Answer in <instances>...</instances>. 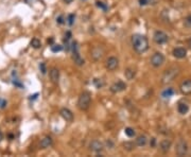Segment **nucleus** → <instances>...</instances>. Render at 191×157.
Masks as SVG:
<instances>
[{"mask_svg": "<svg viewBox=\"0 0 191 157\" xmlns=\"http://www.w3.org/2000/svg\"><path fill=\"white\" fill-rule=\"evenodd\" d=\"M172 54L174 57H176V59H184V57H186V55H187V50H186L184 47H177V48H174L172 51Z\"/></svg>", "mask_w": 191, "mask_h": 157, "instance_id": "14", "label": "nucleus"}, {"mask_svg": "<svg viewBox=\"0 0 191 157\" xmlns=\"http://www.w3.org/2000/svg\"><path fill=\"white\" fill-rule=\"evenodd\" d=\"M184 26L187 29H191V15H188L185 19H184Z\"/></svg>", "mask_w": 191, "mask_h": 157, "instance_id": "26", "label": "nucleus"}, {"mask_svg": "<svg viewBox=\"0 0 191 157\" xmlns=\"http://www.w3.org/2000/svg\"><path fill=\"white\" fill-rule=\"evenodd\" d=\"M173 94H174V90H173L172 88H167L166 90L162 91V98H170V97H172Z\"/></svg>", "mask_w": 191, "mask_h": 157, "instance_id": "22", "label": "nucleus"}, {"mask_svg": "<svg viewBox=\"0 0 191 157\" xmlns=\"http://www.w3.org/2000/svg\"><path fill=\"white\" fill-rule=\"evenodd\" d=\"M13 83H14V85H16V86H18V87H20V88H22L23 86H22V84L21 83H19L17 80H13Z\"/></svg>", "mask_w": 191, "mask_h": 157, "instance_id": "35", "label": "nucleus"}, {"mask_svg": "<svg viewBox=\"0 0 191 157\" xmlns=\"http://www.w3.org/2000/svg\"><path fill=\"white\" fill-rule=\"evenodd\" d=\"M125 88H126V84L124 83L123 81L119 80V81L115 82V83L111 86L109 90H111L113 94H118V92H121L123 91V90H125Z\"/></svg>", "mask_w": 191, "mask_h": 157, "instance_id": "10", "label": "nucleus"}, {"mask_svg": "<svg viewBox=\"0 0 191 157\" xmlns=\"http://www.w3.org/2000/svg\"><path fill=\"white\" fill-rule=\"evenodd\" d=\"M25 2H26V3L29 4V5L33 6V8H34V3H35V2H39V3H44V2H43L42 0H25Z\"/></svg>", "mask_w": 191, "mask_h": 157, "instance_id": "30", "label": "nucleus"}, {"mask_svg": "<svg viewBox=\"0 0 191 157\" xmlns=\"http://www.w3.org/2000/svg\"><path fill=\"white\" fill-rule=\"evenodd\" d=\"M71 49H72V60H73L74 64L78 66H83L84 65V60L83 57L80 55V52H79V46L77 42H72L71 44Z\"/></svg>", "mask_w": 191, "mask_h": 157, "instance_id": "4", "label": "nucleus"}, {"mask_svg": "<svg viewBox=\"0 0 191 157\" xmlns=\"http://www.w3.org/2000/svg\"><path fill=\"white\" fill-rule=\"evenodd\" d=\"M48 43H49V44H52V43H53V38H50V39H48Z\"/></svg>", "mask_w": 191, "mask_h": 157, "instance_id": "41", "label": "nucleus"}, {"mask_svg": "<svg viewBox=\"0 0 191 157\" xmlns=\"http://www.w3.org/2000/svg\"><path fill=\"white\" fill-rule=\"evenodd\" d=\"M2 139H3V134H2V132L0 131V141H1Z\"/></svg>", "mask_w": 191, "mask_h": 157, "instance_id": "40", "label": "nucleus"}, {"mask_svg": "<svg viewBox=\"0 0 191 157\" xmlns=\"http://www.w3.org/2000/svg\"><path fill=\"white\" fill-rule=\"evenodd\" d=\"M62 50H63V46H61V45H52V46H51V51H52L53 53L60 52V51Z\"/></svg>", "mask_w": 191, "mask_h": 157, "instance_id": "27", "label": "nucleus"}, {"mask_svg": "<svg viewBox=\"0 0 191 157\" xmlns=\"http://www.w3.org/2000/svg\"><path fill=\"white\" fill-rule=\"evenodd\" d=\"M105 54V50L102 46H95L90 51V56L95 62H99L103 59Z\"/></svg>", "mask_w": 191, "mask_h": 157, "instance_id": "7", "label": "nucleus"}, {"mask_svg": "<svg viewBox=\"0 0 191 157\" xmlns=\"http://www.w3.org/2000/svg\"><path fill=\"white\" fill-rule=\"evenodd\" d=\"M119 66V60L116 56H109L106 60V63H105V67L108 71H114L116 70Z\"/></svg>", "mask_w": 191, "mask_h": 157, "instance_id": "9", "label": "nucleus"}, {"mask_svg": "<svg viewBox=\"0 0 191 157\" xmlns=\"http://www.w3.org/2000/svg\"><path fill=\"white\" fill-rule=\"evenodd\" d=\"M179 91L184 94V96H190L191 94V80H185L182 82L179 85Z\"/></svg>", "mask_w": 191, "mask_h": 157, "instance_id": "11", "label": "nucleus"}, {"mask_svg": "<svg viewBox=\"0 0 191 157\" xmlns=\"http://www.w3.org/2000/svg\"><path fill=\"white\" fill-rule=\"evenodd\" d=\"M74 18H76V15L74 14H69L68 15V18H67V23L69 26H72L74 22Z\"/></svg>", "mask_w": 191, "mask_h": 157, "instance_id": "29", "label": "nucleus"}, {"mask_svg": "<svg viewBox=\"0 0 191 157\" xmlns=\"http://www.w3.org/2000/svg\"><path fill=\"white\" fill-rule=\"evenodd\" d=\"M122 145H123L124 150H126V151H128V152H132L133 150H135L136 143L132 142V141H125V142H123Z\"/></svg>", "mask_w": 191, "mask_h": 157, "instance_id": "21", "label": "nucleus"}, {"mask_svg": "<svg viewBox=\"0 0 191 157\" xmlns=\"http://www.w3.org/2000/svg\"><path fill=\"white\" fill-rule=\"evenodd\" d=\"M60 114H61L62 118H63L64 120H66L67 122L73 121V114H72V111H70V109L64 107V108H62L61 111H60Z\"/></svg>", "mask_w": 191, "mask_h": 157, "instance_id": "13", "label": "nucleus"}, {"mask_svg": "<svg viewBox=\"0 0 191 157\" xmlns=\"http://www.w3.org/2000/svg\"><path fill=\"white\" fill-rule=\"evenodd\" d=\"M6 106V101L4 99L0 98V108H4Z\"/></svg>", "mask_w": 191, "mask_h": 157, "instance_id": "33", "label": "nucleus"}, {"mask_svg": "<svg viewBox=\"0 0 191 157\" xmlns=\"http://www.w3.org/2000/svg\"><path fill=\"white\" fill-rule=\"evenodd\" d=\"M50 80H51V82H52V83H54V84L59 83V81H60V71H59V69H57V68H55V67L51 68V70H50Z\"/></svg>", "mask_w": 191, "mask_h": 157, "instance_id": "16", "label": "nucleus"}, {"mask_svg": "<svg viewBox=\"0 0 191 157\" xmlns=\"http://www.w3.org/2000/svg\"><path fill=\"white\" fill-rule=\"evenodd\" d=\"M91 104V94L88 91H83L82 94L79 96L78 99V108L80 111H87L90 107Z\"/></svg>", "mask_w": 191, "mask_h": 157, "instance_id": "3", "label": "nucleus"}, {"mask_svg": "<svg viewBox=\"0 0 191 157\" xmlns=\"http://www.w3.org/2000/svg\"><path fill=\"white\" fill-rule=\"evenodd\" d=\"M56 22H57V23H60V25H63V23L65 22V21H64V17H63V15H61V16L57 17Z\"/></svg>", "mask_w": 191, "mask_h": 157, "instance_id": "34", "label": "nucleus"}, {"mask_svg": "<svg viewBox=\"0 0 191 157\" xmlns=\"http://www.w3.org/2000/svg\"><path fill=\"white\" fill-rule=\"evenodd\" d=\"M39 69H40V71H42V73H43V74L46 73V72H47L46 64H45V63H40V64H39Z\"/></svg>", "mask_w": 191, "mask_h": 157, "instance_id": "31", "label": "nucleus"}, {"mask_svg": "<svg viewBox=\"0 0 191 157\" xmlns=\"http://www.w3.org/2000/svg\"><path fill=\"white\" fill-rule=\"evenodd\" d=\"M94 85H95L97 88H102L103 86H104V82L101 79H95L94 80Z\"/></svg>", "mask_w": 191, "mask_h": 157, "instance_id": "25", "label": "nucleus"}, {"mask_svg": "<svg viewBox=\"0 0 191 157\" xmlns=\"http://www.w3.org/2000/svg\"><path fill=\"white\" fill-rule=\"evenodd\" d=\"M131 42H132V47L134 51L139 54H142L149 49V39L147 36L142 34H133L131 37Z\"/></svg>", "mask_w": 191, "mask_h": 157, "instance_id": "1", "label": "nucleus"}, {"mask_svg": "<svg viewBox=\"0 0 191 157\" xmlns=\"http://www.w3.org/2000/svg\"><path fill=\"white\" fill-rule=\"evenodd\" d=\"M89 149L91 150L93 152H95V153H100V152L103 151V149H104V145H103V143L101 142L100 140H93L90 142V145H89Z\"/></svg>", "mask_w": 191, "mask_h": 157, "instance_id": "12", "label": "nucleus"}, {"mask_svg": "<svg viewBox=\"0 0 191 157\" xmlns=\"http://www.w3.org/2000/svg\"><path fill=\"white\" fill-rule=\"evenodd\" d=\"M165 60H166V57H165V55L162 54V52H155L151 56L150 63H151V65L153 66V67L158 68L165 63Z\"/></svg>", "mask_w": 191, "mask_h": 157, "instance_id": "6", "label": "nucleus"}, {"mask_svg": "<svg viewBox=\"0 0 191 157\" xmlns=\"http://www.w3.org/2000/svg\"><path fill=\"white\" fill-rule=\"evenodd\" d=\"M31 46L33 47L34 49H38L42 47V43H40V40L38 39V38L34 37V38H32V40H31Z\"/></svg>", "mask_w": 191, "mask_h": 157, "instance_id": "23", "label": "nucleus"}, {"mask_svg": "<svg viewBox=\"0 0 191 157\" xmlns=\"http://www.w3.org/2000/svg\"><path fill=\"white\" fill-rule=\"evenodd\" d=\"M135 143H136L137 147H145V145H147V143H148V138L145 136V135H140V136H138L136 138Z\"/></svg>", "mask_w": 191, "mask_h": 157, "instance_id": "19", "label": "nucleus"}, {"mask_svg": "<svg viewBox=\"0 0 191 157\" xmlns=\"http://www.w3.org/2000/svg\"><path fill=\"white\" fill-rule=\"evenodd\" d=\"M72 1H73V0H64V2H65V3H68V4L71 3Z\"/></svg>", "mask_w": 191, "mask_h": 157, "instance_id": "39", "label": "nucleus"}, {"mask_svg": "<svg viewBox=\"0 0 191 157\" xmlns=\"http://www.w3.org/2000/svg\"><path fill=\"white\" fill-rule=\"evenodd\" d=\"M152 2V0H139V4L140 5H147Z\"/></svg>", "mask_w": 191, "mask_h": 157, "instance_id": "32", "label": "nucleus"}, {"mask_svg": "<svg viewBox=\"0 0 191 157\" xmlns=\"http://www.w3.org/2000/svg\"><path fill=\"white\" fill-rule=\"evenodd\" d=\"M124 76H125V78L128 80L132 81V80L135 78V76H136V70L133 69V68H128V69H125V71H124Z\"/></svg>", "mask_w": 191, "mask_h": 157, "instance_id": "20", "label": "nucleus"}, {"mask_svg": "<svg viewBox=\"0 0 191 157\" xmlns=\"http://www.w3.org/2000/svg\"><path fill=\"white\" fill-rule=\"evenodd\" d=\"M52 143H53V141H52V138H51V137H45V138H43L42 140H40L39 145L42 149H47V148L51 147Z\"/></svg>", "mask_w": 191, "mask_h": 157, "instance_id": "18", "label": "nucleus"}, {"mask_svg": "<svg viewBox=\"0 0 191 157\" xmlns=\"http://www.w3.org/2000/svg\"><path fill=\"white\" fill-rule=\"evenodd\" d=\"M179 72H181V68L179 66H171L167 70H165L164 74L162 77V84L164 85H168L174 82V80L179 77Z\"/></svg>", "mask_w": 191, "mask_h": 157, "instance_id": "2", "label": "nucleus"}, {"mask_svg": "<svg viewBox=\"0 0 191 157\" xmlns=\"http://www.w3.org/2000/svg\"><path fill=\"white\" fill-rule=\"evenodd\" d=\"M124 133H125L126 136L130 137V138H132V137H134L135 135H136L135 130H134V128H126L125 130H124Z\"/></svg>", "mask_w": 191, "mask_h": 157, "instance_id": "24", "label": "nucleus"}, {"mask_svg": "<svg viewBox=\"0 0 191 157\" xmlns=\"http://www.w3.org/2000/svg\"><path fill=\"white\" fill-rule=\"evenodd\" d=\"M177 111L181 115H186L189 111V105L185 102H179L177 105Z\"/></svg>", "mask_w": 191, "mask_h": 157, "instance_id": "17", "label": "nucleus"}, {"mask_svg": "<svg viewBox=\"0 0 191 157\" xmlns=\"http://www.w3.org/2000/svg\"><path fill=\"white\" fill-rule=\"evenodd\" d=\"M37 96H38V94H33V96H31V97H30V100H34V99H36V98H37Z\"/></svg>", "mask_w": 191, "mask_h": 157, "instance_id": "37", "label": "nucleus"}, {"mask_svg": "<svg viewBox=\"0 0 191 157\" xmlns=\"http://www.w3.org/2000/svg\"><path fill=\"white\" fill-rule=\"evenodd\" d=\"M187 44H188V46H189V48L191 49V37L188 39V42H187Z\"/></svg>", "mask_w": 191, "mask_h": 157, "instance_id": "38", "label": "nucleus"}, {"mask_svg": "<svg viewBox=\"0 0 191 157\" xmlns=\"http://www.w3.org/2000/svg\"><path fill=\"white\" fill-rule=\"evenodd\" d=\"M171 145H172V141H171L170 139H164V140L160 141L159 149L162 153H167V152H169V150H170Z\"/></svg>", "mask_w": 191, "mask_h": 157, "instance_id": "15", "label": "nucleus"}, {"mask_svg": "<svg viewBox=\"0 0 191 157\" xmlns=\"http://www.w3.org/2000/svg\"><path fill=\"white\" fill-rule=\"evenodd\" d=\"M155 143H156V139L155 138H151V141H150V145H151V147H154V145H155Z\"/></svg>", "mask_w": 191, "mask_h": 157, "instance_id": "36", "label": "nucleus"}, {"mask_svg": "<svg viewBox=\"0 0 191 157\" xmlns=\"http://www.w3.org/2000/svg\"><path fill=\"white\" fill-rule=\"evenodd\" d=\"M96 5L98 6L99 9H102V10L104 11V12H106L107 9H108V8H107L106 4H105L104 2H102V1H97V2H96Z\"/></svg>", "mask_w": 191, "mask_h": 157, "instance_id": "28", "label": "nucleus"}, {"mask_svg": "<svg viewBox=\"0 0 191 157\" xmlns=\"http://www.w3.org/2000/svg\"><path fill=\"white\" fill-rule=\"evenodd\" d=\"M153 40L157 45H164L169 40V36L164 31H156L153 35Z\"/></svg>", "mask_w": 191, "mask_h": 157, "instance_id": "8", "label": "nucleus"}, {"mask_svg": "<svg viewBox=\"0 0 191 157\" xmlns=\"http://www.w3.org/2000/svg\"><path fill=\"white\" fill-rule=\"evenodd\" d=\"M188 152V145L186 142L185 139L181 138L179 139V141L176 142L175 145V153L177 156H185Z\"/></svg>", "mask_w": 191, "mask_h": 157, "instance_id": "5", "label": "nucleus"}]
</instances>
